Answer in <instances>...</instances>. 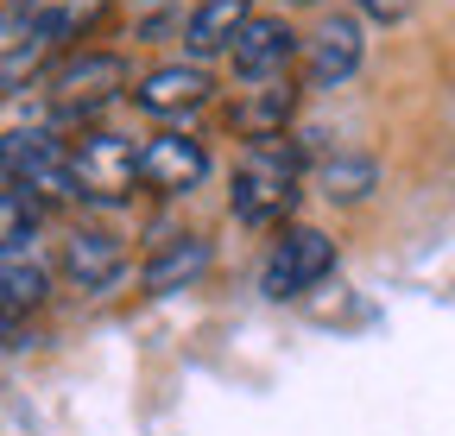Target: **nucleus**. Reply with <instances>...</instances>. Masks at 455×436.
Instances as JSON below:
<instances>
[{
    "instance_id": "1",
    "label": "nucleus",
    "mask_w": 455,
    "mask_h": 436,
    "mask_svg": "<svg viewBox=\"0 0 455 436\" xmlns=\"http://www.w3.org/2000/svg\"><path fill=\"white\" fill-rule=\"evenodd\" d=\"M101 7L108 0H13V7L0 13V70L26 76L44 51H57L83 26H95Z\"/></svg>"
},
{
    "instance_id": "2",
    "label": "nucleus",
    "mask_w": 455,
    "mask_h": 436,
    "mask_svg": "<svg viewBox=\"0 0 455 436\" xmlns=\"http://www.w3.org/2000/svg\"><path fill=\"white\" fill-rule=\"evenodd\" d=\"M298 196V152L278 146V139H253L241 158H235V178H228V209L235 222L247 228H266L278 222Z\"/></svg>"
},
{
    "instance_id": "3",
    "label": "nucleus",
    "mask_w": 455,
    "mask_h": 436,
    "mask_svg": "<svg viewBox=\"0 0 455 436\" xmlns=\"http://www.w3.org/2000/svg\"><path fill=\"white\" fill-rule=\"evenodd\" d=\"M0 171H7V184L32 190L38 202H83L76 196V158L64 152V139L51 127L0 133Z\"/></svg>"
},
{
    "instance_id": "4",
    "label": "nucleus",
    "mask_w": 455,
    "mask_h": 436,
    "mask_svg": "<svg viewBox=\"0 0 455 436\" xmlns=\"http://www.w3.org/2000/svg\"><path fill=\"white\" fill-rule=\"evenodd\" d=\"M329 272H335V241H329V234H316V228H284L278 247L266 253L259 291L278 297V304H291V297H304L310 285H323Z\"/></svg>"
},
{
    "instance_id": "5",
    "label": "nucleus",
    "mask_w": 455,
    "mask_h": 436,
    "mask_svg": "<svg viewBox=\"0 0 455 436\" xmlns=\"http://www.w3.org/2000/svg\"><path fill=\"white\" fill-rule=\"evenodd\" d=\"M70 158H76V196L83 202H101V209L127 202L140 184V152L127 133H89Z\"/></svg>"
},
{
    "instance_id": "6",
    "label": "nucleus",
    "mask_w": 455,
    "mask_h": 436,
    "mask_svg": "<svg viewBox=\"0 0 455 436\" xmlns=\"http://www.w3.org/2000/svg\"><path fill=\"white\" fill-rule=\"evenodd\" d=\"M367 58V32H361V13H323L304 38V76L310 89H341Z\"/></svg>"
},
{
    "instance_id": "7",
    "label": "nucleus",
    "mask_w": 455,
    "mask_h": 436,
    "mask_svg": "<svg viewBox=\"0 0 455 436\" xmlns=\"http://www.w3.org/2000/svg\"><path fill=\"white\" fill-rule=\"evenodd\" d=\"M298 51H304V38L284 26L278 13H253L247 32L235 38V51H228V64H235V76L247 89H259V83H284V70H291Z\"/></svg>"
},
{
    "instance_id": "8",
    "label": "nucleus",
    "mask_w": 455,
    "mask_h": 436,
    "mask_svg": "<svg viewBox=\"0 0 455 436\" xmlns=\"http://www.w3.org/2000/svg\"><path fill=\"white\" fill-rule=\"evenodd\" d=\"M121 89H127V64L114 58V51H83V58H70L64 70L51 76L57 115H101Z\"/></svg>"
},
{
    "instance_id": "9",
    "label": "nucleus",
    "mask_w": 455,
    "mask_h": 436,
    "mask_svg": "<svg viewBox=\"0 0 455 436\" xmlns=\"http://www.w3.org/2000/svg\"><path fill=\"white\" fill-rule=\"evenodd\" d=\"M203 178H209V146H203V139H190V133H158V139L140 146V190L190 196Z\"/></svg>"
},
{
    "instance_id": "10",
    "label": "nucleus",
    "mask_w": 455,
    "mask_h": 436,
    "mask_svg": "<svg viewBox=\"0 0 455 436\" xmlns=\"http://www.w3.org/2000/svg\"><path fill=\"white\" fill-rule=\"evenodd\" d=\"M133 101L146 107V115H158V121H171V115H196V107L209 101V70L203 64H158V70H146L140 76V89H133Z\"/></svg>"
},
{
    "instance_id": "11",
    "label": "nucleus",
    "mask_w": 455,
    "mask_h": 436,
    "mask_svg": "<svg viewBox=\"0 0 455 436\" xmlns=\"http://www.w3.org/2000/svg\"><path fill=\"white\" fill-rule=\"evenodd\" d=\"M253 20V0H196L190 20H184V51L190 64H209V58H228L235 38L247 32Z\"/></svg>"
},
{
    "instance_id": "12",
    "label": "nucleus",
    "mask_w": 455,
    "mask_h": 436,
    "mask_svg": "<svg viewBox=\"0 0 455 436\" xmlns=\"http://www.w3.org/2000/svg\"><path fill=\"white\" fill-rule=\"evenodd\" d=\"M121 272H127V247L114 241L108 228H76L64 241V279L76 291H108Z\"/></svg>"
},
{
    "instance_id": "13",
    "label": "nucleus",
    "mask_w": 455,
    "mask_h": 436,
    "mask_svg": "<svg viewBox=\"0 0 455 436\" xmlns=\"http://www.w3.org/2000/svg\"><path fill=\"white\" fill-rule=\"evenodd\" d=\"M209 266H215V247H209L203 234H171V241H164V247L146 259L140 285H146L152 297H171V291H190Z\"/></svg>"
},
{
    "instance_id": "14",
    "label": "nucleus",
    "mask_w": 455,
    "mask_h": 436,
    "mask_svg": "<svg viewBox=\"0 0 455 436\" xmlns=\"http://www.w3.org/2000/svg\"><path fill=\"white\" fill-rule=\"evenodd\" d=\"M44 291H51V266H44V253H38L32 241L0 253V310H7V316L38 310V304H44Z\"/></svg>"
},
{
    "instance_id": "15",
    "label": "nucleus",
    "mask_w": 455,
    "mask_h": 436,
    "mask_svg": "<svg viewBox=\"0 0 455 436\" xmlns=\"http://www.w3.org/2000/svg\"><path fill=\"white\" fill-rule=\"evenodd\" d=\"M373 184H379V165H373L367 152H335V158H323V165H316V190H323L329 202H367Z\"/></svg>"
},
{
    "instance_id": "16",
    "label": "nucleus",
    "mask_w": 455,
    "mask_h": 436,
    "mask_svg": "<svg viewBox=\"0 0 455 436\" xmlns=\"http://www.w3.org/2000/svg\"><path fill=\"white\" fill-rule=\"evenodd\" d=\"M284 115H291V83H259L247 89V101L235 107V121L253 133V139H272L284 127Z\"/></svg>"
},
{
    "instance_id": "17",
    "label": "nucleus",
    "mask_w": 455,
    "mask_h": 436,
    "mask_svg": "<svg viewBox=\"0 0 455 436\" xmlns=\"http://www.w3.org/2000/svg\"><path fill=\"white\" fill-rule=\"evenodd\" d=\"M38 222H44V202H38L32 190H20V184L0 190V253H7V247H26V241L38 234Z\"/></svg>"
},
{
    "instance_id": "18",
    "label": "nucleus",
    "mask_w": 455,
    "mask_h": 436,
    "mask_svg": "<svg viewBox=\"0 0 455 436\" xmlns=\"http://www.w3.org/2000/svg\"><path fill=\"white\" fill-rule=\"evenodd\" d=\"M355 13L373 20V26H398V20L418 13V0H355Z\"/></svg>"
},
{
    "instance_id": "19",
    "label": "nucleus",
    "mask_w": 455,
    "mask_h": 436,
    "mask_svg": "<svg viewBox=\"0 0 455 436\" xmlns=\"http://www.w3.org/2000/svg\"><path fill=\"white\" fill-rule=\"evenodd\" d=\"M26 342V316H7V310H0V354H13Z\"/></svg>"
},
{
    "instance_id": "20",
    "label": "nucleus",
    "mask_w": 455,
    "mask_h": 436,
    "mask_svg": "<svg viewBox=\"0 0 455 436\" xmlns=\"http://www.w3.org/2000/svg\"><path fill=\"white\" fill-rule=\"evenodd\" d=\"M0 190H7V171H0Z\"/></svg>"
}]
</instances>
